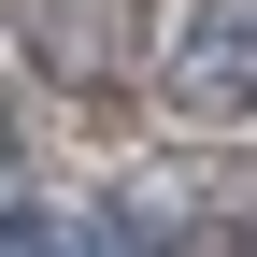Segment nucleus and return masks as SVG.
Listing matches in <instances>:
<instances>
[{
	"label": "nucleus",
	"mask_w": 257,
	"mask_h": 257,
	"mask_svg": "<svg viewBox=\"0 0 257 257\" xmlns=\"http://www.w3.org/2000/svg\"><path fill=\"white\" fill-rule=\"evenodd\" d=\"M72 257H172V229H157V214H143V186H128V200H100V214L72 229Z\"/></svg>",
	"instance_id": "3"
},
{
	"label": "nucleus",
	"mask_w": 257,
	"mask_h": 257,
	"mask_svg": "<svg viewBox=\"0 0 257 257\" xmlns=\"http://www.w3.org/2000/svg\"><path fill=\"white\" fill-rule=\"evenodd\" d=\"M172 100L200 128H257V0H200L172 29Z\"/></svg>",
	"instance_id": "1"
},
{
	"label": "nucleus",
	"mask_w": 257,
	"mask_h": 257,
	"mask_svg": "<svg viewBox=\"0 0 257 257\" xmlns=\"http://www.w3.org/2000/svg\"><path fill=\"white\" fill-rule=\"evenodd\" d=\"M15 57L57 86H114V72H143V15L128 0H15Z\"/></svg>",
	"instance_id": "2"
}]
</instances>
